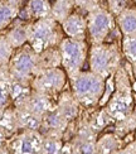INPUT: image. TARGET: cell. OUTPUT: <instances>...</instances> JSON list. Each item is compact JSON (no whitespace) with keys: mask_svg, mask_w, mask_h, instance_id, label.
Listing matches in <instances>:
<instances>
[{"mask_svg":"<svg viewBox=\"0 0 136 154\" xmlns=\"http://www.w3.org/2000/svg\"><path fill=\"white\" fill-rule=\"evenodd\" d=\"M6 138H8V131L0 125V149L4 148V145L6 143Z\"/></svg>","mask_w":136,"mask_h":154,"instance_id":"83f0119b","label":"cell"},{"mask_svg":"<svg viewBox=\"0 0 136 154\" xmlns=\"http://www.w3.org/2000/svg\"><path fill=\"white\" fill-rule=\"evenodd\" d=\"M121 33L125 35H136V8H126L116 17Z\"/></svg>","mask_w":136,"mask_h":154,"instance_id":"2e32d148","label":"cell"},{"mask_svg":"<svg viewBox=\"0 0 136 154\" xmlns=\"http://www.w3.org/2000/svg\"><path fill=\"white\" fill-rule=\"evenodd\" d=\"M122 53L132 65L136 62V35H125L122 39Z\"/></svg>","mask_w":136,"mask_h":154,"instance_id":"cb8c5ba5","label":"cell"},{"mask_svg":"<svg viewBox=\"0 0 136 154\" xmlns=\"http://www.w3.org/2000/svg\"><path fill=\"white\" fill-rule=\"evenodd\" d=\"M29 24L30 23H24V22H18L14 27L8 30L5 37L14 49L23 47L24 44L28 43V33H29Z\"/></svg>","mask_w":136,"mask_h":154,"instance_id":"9a60e30c","label":"cell"},{"mask_svg":"<svg viewBox=\"0 0 136 154\" xmlns=\"http://www.w3.org/2000/svg\"><path fill=\"white\" fill-rule=\"evenodd\" d=\"M67 79L68 76L63 67L45 68L35 75V77L30 82V87L37 92L48 95L56 99L66 87Z\"/></svg>","mask_w":136,"mask_h":154,"instance_id":"52a82bcc","label":"cell"},{"mask_svg":"<svg viewBox=\"0 0 136 154\" xmlns=\"http://www.w3.org/2000/svg\"><path fill=\"white\" fill-rule=\"evenodd\" d=\"M74 8L76 6L73 0H54V3L52 4L50 17L54 18L58 23H62L64 19L72 14Z\"/></svg>","mask_w":136,"mask_h":154,"instance_id":"44dd1931","label":"cell"},{"mask_svg":"<svg viewBox=\"0 0 136 154\" xmlns=\"http://www.w3.org/2000/svg\"><path fill=\"white\" fill-rule=\"evenodd\" d=\"M43 143L41 154H58L63 148V137L52 135V134H43Z\"/></svg>","mask_w":136,"mask_h":154,"instance_id":"7402d4cb","label":"cell"},{"mask_svg":"<svg viewBox=\"0 0 136 154\" xmlns=\"http://www.w3.org/2000/svg\"><path fill=\"white\" fill-rule=\"evenodd\" d=\"M59 53H61V62L62 67L66 71L68 79H72L78 72L82 71V67L85 65L88 47L86 41L72 39V38H63L59 43Z\"/></svg>","mask_w":136,"mask_h":154,"instance_id":"5b68a950","label":"cell"},{"mask_svg":"<svg viewBox=\"0 0 136 154\" xmlns=\"http://www.w3.org/2000/svg\"><path fill=\"white\" fill-rule=\"evenodd\" d=\"M69 80L71 91L77 101L83 107H93L100 101L105 92V77L93 71H81Z\"/></svg>","mask_w":136,"mask_h":154,"instance_id":"6da1fadb","label":"cell"},{"mask_svg":"<svg viewBox=\"0 0 136 154\" xmlns=\"http://www.w3.org/2000/svg\"><path fill=\"white\" fill-rule=\"evenodd\" d=\"M19 13V0H0V30L6 28Z\"/></svg>","mask_w":136,"mask_h":154,"instance_id":"ac0fdd59","label":"cell"},{"mask_svg":"<svg viewBox=\"0 0 136 154\" xmlns=\"http://www.w3.org/2000/svg\"><path fill=\"white\" fill-rule=\"evenodd\" d=\"M64 35L72 39L86 41L87 35V19L80 13H72L61 23Z\"/></svg>","mask_w":136,"mask_h":154,"instance_id":"5bb4252c","label":"cell"},{"mask_svg":"<svg viewBox=\"0 0 136 154\" xmlns=\"http://www.w3.org/2000/svg\"><path fill=\"white\" fill-rule=\"evenodd\" d=\"M117 87L111 100L108 101L106 111L113 120L121 121L132 111V95L130 90V82L126 73L122 69H117Z\"/></svg>","mask_w":136,"mask_h":154,"instance_id":"8992f818","label":"cell"},{"mask_svg":"<svg viewBox=\"0 0 136 154\" xmlns=\"http://www.w3.org/2000/svg\"><path fill=\"white\" fill-rule=\"evenodd\" d=\"M10 99V82L0 80V111H4L8 107Z\"/></svg>","mask_w":136,"mask_h":154,"instance_id":"d4e9b609","label":"cell"},{"mask_svg":"<svg viewBox=\"0 0 136 154\" xmlns=\"http://www.w3.org/2000/svg\"><path fill=\"white\" fill-rule=\"evenodd\" d=\"M135 140H136V131H135Z\"/></svg>","mask_w":136,"mask_h":154,"instance_id":"4dcf8cb0","label":"cell"},{"mask_svg":"<svg viewBox=\"0 0 136 154\" xmlns=\"http://www.w3.org/2000/svg\"><path fill=\"white\" fill-rule=\"evenodd\" d=\"M25 11H27L28 18L32 19V20L47 18L50 17L52 4L49 0H28Z\"/></svg>","mask_w":136,"mask_h":154,"instance_id":"e0dca14e","label":"cell"},{"mask_svg":"<svg viewBox=\"0 0 136 154\" xmlns=\"http://www.w3.org/2000/svg\"><path fill=\"white\" fill-rule=\"evenodd\" d=\"M128 4V0H108V8L110 11L112 13V15L117 17L122 10H125Z\"/></svg>","mask_w":136,"mask_h":154,"instance_id":"484cf974","label":"cell"},{"mask_svg":"<svg viewBox=\"0 0 136 154\" xmlns=\"http://www.w3.org/2000/svg\"><path fill=\"white\" fill-rule=\"evenodd\" d=\"M121 52L115 44L97 43L89 49V69L107 79L120 68Z\"/></svg>","mask_w":136,"mask_h":154,"instance_id":"277c9868","label":"cell"},{"mask_svg":"<svg viewBox=\"0 0 136 154\" xmlns=\"http://www.w3.org/2000/svg\"><path fill=\"white\" fill-rule=\"evenodd\" d=\"M56 109L69 123H74L80 116L81 104L77 101L71 90H63L56 100Z\"/></svg>","mask_w":136,"mask_h":154,"instance_id":"7c38bea8","label":"cell"},{"mask_svg":"<svg viewBox=\"0 0 136 154\" xmlns=\"http://www.w3.org/2000/svg\"><path fill=\"white\" fill-rule=\"evenodd\" d=\"M44 135L38 129H24L13 138L6 148L15 154L41 153Z\"/></svg>","mask_w":136,"mask_h":154,"instance_id":"9c48e42d","label":"cell"},{"mask_svg":"<svg viewBox=\"0 0 136 154\" xmlns=\"http://www.w3.org/2000/svg\"><path fill=\"white\" fill-rule=\"evenodd\" d=\"M132 2H134V3H135V4H136V0H132Z\"/></svg>","mask_w":136,"mask_h":154,"instance_id":"1f68e13d","label":"cell"},{"mask_svg":"<svg viewBox=\"0 0 136 154\" xmlns=\"http://www.w3.org/2000/svg\"><path fill=\"white\" fill-rule=\"evenodd\" d=\"M76 8H80L81 10L91 11L96 8H98V0H73Z\"/></svg>","mask_w":136,"mask_h":154,"instance_id":"4316f807","label":"cell"},{"mask_svg":"<svg viewBox=\"0 0 136 154\" xmlns=\"http://www.w3.org/2000/svg\"><path fill=\"white\" fill-rule=\"evenodd\" d=\"M96 130L91 124L81 125L76 135L69 140L72 153H96Z\"/></svg>","mask_w":136,"mask_h":154,"instance_id":"8fae6325","label":"cell"},{"mask_svg":"<svg viewBox=\"0 0 136 154\" xmlns=\"http://www.w3.org/2000/svg\"><path fill=\"white\" fill-rule=\"evenodd\" d=\"M56 100L57 99L50 97L48 95L32 90V92L15 107H23L29 112L37 115V116L43 118L45 114L52 111L56 107Z\"/></svg>","mask_w":136,"mask_h":154,"instance_id":"30bf717a","label":"cell"},{"mask_svg":"<svg viewBox=\"0 0 136 154\" xmlns=\"http://www.w3.org/2000/svg\"><path fill=\"white\" fill-rule=\"evenodd\" d=\"M121 140L115 134H105L96 142V153H119Z\"/></svg>","mask_w":136,"mask_h":154,"instance_id":"ffe728a7","label":"cell"},{"mask_svg":"<svg viewBox=\"0 0 136 154\" xmlns=\"http://www.w3.org/2000/svg\"><path fill=\"white\" fill-rule=\"evenodd\" d=\"M38 65H39V72L45 68L62 67L61 53L58 47H52L38 53Z\"/></svg>","mask_w":136,"mask_h":154,"instance_id":"d6986e66","label":"cell"},{"mask_svg":"<svg viewBox=\"0 0 136 154\" xmlns=\"http://www.w3.org/2000/svg\"><path fill=\"white\" fill-rule=\"evenodd\" d=\"M14 51L15 49L8 41V38L5 35H0V68L8 67Z\"/></svg>","mask_w":136,"mask_h":154,"instance_id":"603a6c76","label":"cell"},{"mask_svg":"<svg viewBox=\"0 0 136 154\" xmlns=\"http://www.w3.org/2000/svg\"><path fill=\"white\" fill-rule=\"evenodd\" d=\"M69 124V121L64 119L54 107L53 110L47 112L42 118V125L39 130L42 131V134H52V135H59L64 138Z\"/></svg>","mask_w":136,"mask_h":154,"instance_id":"4fadbf2b","label":"cell"},{"mask_svg":"<svg viewBox=\"0 0 136 154\" xmlns=\"http://www.w3.org/2000/svg\"><path fill=\"white\" fill-rule=\"evenodd\" d=\"M119 153H136V140L132 143H130L128 145H126L125 148L120 149Z\"/></svg>","mask_w":136,"mask_h":154,"instance_id":"f1b7e54d","label":"cell"},{"mask_svg":"<svg viewBox=\"0 0 136 154\" xmlns=\"http://www.w3.org/2000/svg\"><path fill=\"white\" fill-rule=\"evenodd\" d=\"M132 69H134V76H135V79H136V62L132 63Z\"/></svg>","mask_w":136,"mask_h":154,"instance_id":"f546056e","label":"cell"},{"mask_svg":"<svg viewBox=\"0 0 136 154\" xmlns=\"http://www.w3.org/2000/svg\"><path fill=\"white\" fill-rule=\"evenodd\" d=\"M63 38L64 33L61 23L52 17L37 19L29 24L28 44L37 53L52 47H58Z\"/></svg>","mask_w":136,"mask_h":154,"instance_id":"7a4b0ae2","label":"cell"},{"mask_svg":"<svg viewBox=\"0 0 136 154\" xmlns=\"http://www.w3.org/2000/svg\"><path fill=\"white\" fill-rule=\"evenodd\" d=\"M87 32L92 44L103 43L113 29V15L105 8H96L87 13Z\"/></svg>","mask_w":136,"mask_h":154,"instance_id":"ba28073f","label":"cell"},{"mask_svg":"<svg viewBox=\"0 0 136 154\" xmlns=\"http://www.w3.org/2000/svg\"><path fill=\"white\" fill-rule=\"evenodd\" d=\"M8 72L10 82L30 85L32 80L39 72L38 53L28 43L20 48H17L9 61Z\"/></svg>","mask_w":136,"mask_h":154,"instance_id":"3957f363","label":"cell"}]
</instances>
